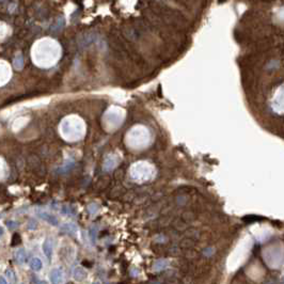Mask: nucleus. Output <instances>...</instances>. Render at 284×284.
Listing matches in <instances>:
<instances>
[{"mask_svg":"<svg viewBox=\"0 0 284 284\" xmlns=\"http://www.w3.org/2000/svg\"><path fill=\"white\" fill-rule=\"evenodd\" d=\"M36 47L43 50V55L34 56L35 62L39 65H45V66L53 65L57 61L58 57H60V47L53 41H49V40L41 41L36 45Z\"/></svg>","mask_w":284,"mask_h":284,"instance_id":"f257e3e1","label":"nucleus"},{"mask_svg":"<svg viewBox=\"0 0 284 284\" xmlns=\"http://www.w3.org/2000/svg\"><path fill=\"white\" fill-rule=\"evenodd\" d=\"M31 267L35 270H39L40 268H42V262L39 259H34L31 262Z\"/></svg>","mask_w":284,"mask_h":284,"instance_id":"f03ea898","label":"nucleus"},{"mask_svg":"<svg viewBox=\"0 0 284 284\" xmlns=\"http://www.w3.org/2000/svg\"><path fill=\"white\" fill-rule=\"evenodd\" d=\"M16 256H17V260L21 262V261H24L25 259H26V253H25V251L21 250V251H18V252H17Z\"/></svg>","mask_w":284,"mask_h":284,"instance_id":"7ed1b4c3","label":"nucleus"},{"mask_svg":"<svg viewBox=\"0 0 284 284\" xmlns=\"http://www.w3.org/2000/svg\"><path fill=\"white\" fill-rule=\"evenodd\" d=\"M21 57H18V59L17 60H15V65H17V64H19V68H21Z\"/></svg>","mask_w":284,"mask_h":284,"instance_id":"20e7f679","label":"nucleus"},{"mask_svg":"<svg viewBox=\"0 0 284 284\" xmlns=\"http://www.w3.org/2000/svg\"><path fill=\"white\" fill-rule=\"evenodd\" d=\"M279 16L281 17V19H283L284 21V8H282L280 10V12H279Z\"/></svg>","mask_w":284,"mask_h":284,"instance_id":"39448f33","label":"nucleus"}]
</instances>
